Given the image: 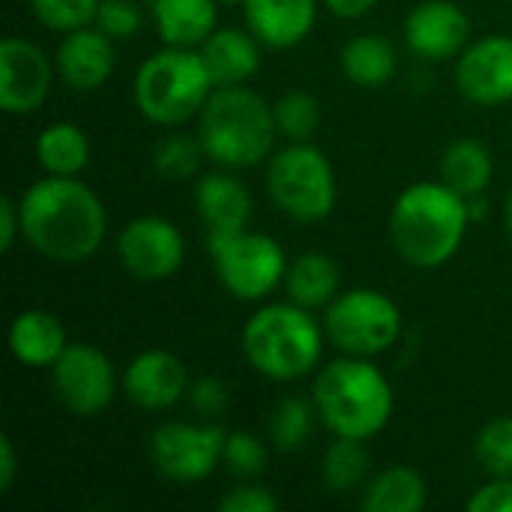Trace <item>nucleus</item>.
<instances>
[{
    "label": "nucleus",
    "instance_id": "nucleus-16",
    "mask_svg": "<svg viewBox=\"0 0 512 512\" xmlns=\"http://www.w3.org/2000/svg\"><path fill=\"white\" fill-rule=\"evenodd\" d=\"M189 387L186 363L165 348L141 351L123 369V393L141 411H168L189 396Z\"/></svg>",
    "mask_w": 512,
    "mask_h": 512
},
{
    "label": "nucleus",
    "instance_id": "nucleus-2",
    "mask_svg": "<svg viewBox=\"0 0 512 512\" xmlns=\"http://www.w3.org/2000/svg\"><path fill=\"white\" fill-rule=\"evenodd\" d=\"M471 204L444 180H420L399 192L390 210V243L396 255L417 267H444L459 249L471 225Z\"/></svg>",
    "mask_w": 512,
    "mask_h": 512
},
{
    "label": "nucleus",
    "instance_id": "nucleus-26",
    "mask_svg": "<svg viewBox=\"0 0 512 512\" xmlns=\"http://www.w3.org/2000/svg\"><path fill=\"white\" fill-rule=\"evenodd\" d=\"M339 63H342V72L351 84L366 87V90H378L396 75L399 57H396V48L387 36L360 33V36L345 42Z\"/></svg>",
    "mask_w": 512,
    "mask_h": 512
},
{
    "label": "nucleus",
    "instance_id": "nucleus-33",
    "mask_svg": "<svg viewBox=\"0 0 512 512\" xmlns=\"http://www.w3.org/2000/svg\"><path fill=\"white\" fill-rule=\"evenodd\" d=\"M30 9L42 27L69 33L96 21L99 0H30Z\"/></svg>",
    "mask_w": 512,
    "mask_h": 512
},
{
    "label": "nucleus",
    "instance_id": "nucleus-39",
    "mask_svg": "<svg viewBox=\"0 0 512 512\" xmlns=\"http://www.w3.org/2000/svg\"><path fill=\"white\" fill-rule=\"evenodd\" d=\"M21 237V210H18V198L3 195L0 198V249L9 252L15 246V240Z\"/></svg>",
    "mask_w": 512,
    "mask_h": 512
},
{
    "label": "nucleus",
    "instance_id": "nucleus-9",
    "mask_svg": "<svg viewBox=\"0 0 512 512\" xmlns=\"http://www.w3.org/2000/svg\"><path fill=\"white\" fill-rule=\"evenodd\" d=\"M324 333L342 354L372 360L399 342L402 312L378 288H351L327 306Z\"/></svg>",
    "mask_w": 512,
    "mask_h": 512
},
{
    "label": "nucleus",
    "instance_id": "nucleus-41",
    "mask_svg": "<svg viewBox=\"0 0 512 512\" xmlns=\"http://www.w3.org/2000/svg\"><path fill=\"white\" fill-rule=\"evenodd\" d=\"M336 18H345V21H354V18H363V15H369L375 6H378V0H321Z\"/></svg>",
    "mask_w": 512,
    "mask_h": 512
},
{
    "label": "nucleus",
    "instance_id": "nucleus-25",
    "mask_svg": "<svg viewBox=\"0 0 512 512\" xmlns=\"http://www.w3.org/2000/svg\"><path fill=\"white\" fill-rule=\"evenodd\" d=\"M429 501V486L420 471L408 465H393L375 474L360 498L366 512H420Z\"/></svg>",
    "mask_w": 512,
    "mask_h": 512
},
{
    "label": "nucleus",
    "instance_id": "nucleus-11",
    "mask_svg": "<svg viewBox=\"0 0 512 512\" xmlns=\"http://www.w3.org/2000/svg\"><path fill=\"white\" fill-rule=\"evenodd\" d=\"M51 387L66 411L78 417H93L114 402L117 369L96 345L69 342L60 360L51 366Z\"/></svg>",
    "mask_w": 512,
    "mask_h": 512
},
{
    "label": "nucleus",
    "instance_id": "nucleus-19",
    "mask_svg": "<svg viewBox=\"0 0 512 512\" xmlns=\"http://www.w3.org/2000/svg\"><path fill=\"white\" fill-rule=\"evenodd\" d=\"M321 0H246V27L258 36L264 48H294L300 45L315 21Z\"/></svg>",
    "mask_w": 512,
    "mask_h": 512
},
{
    "label": "nucleus",
    "instance_id": "nucleus-42",
    "mask_svg": "<svg viewBox=\"0 0 512 512\" xmlns=\"http://www.w3.org/2000/svg\"><path fill=\"white\" fill-rule=\"evenodd\" d=\"M507 228H510V237H512V189H510V198H507Z\"/></svg>",
    "mask_w": 512,
    "mask_h": 512
},
{
    "label": "nucleus",
    "instance_id": "nucleus-4",
    "mask_svg": "<svg viewBox=\"0 0 512 512\" xmlns=\"http://www.w3.org/2000/svg\"><path fill=\"white\" fill-rule=\"evenodd\" d=\"M324 324L297 303H267L249 315L240 345L249 366L279 384L312 375L324 351Z\"/></svg>",
    "mask_w": 512,
    "mask_h": 512
},
{
    "label": "nucleus",
    "instance_id": "nucleus-18",
    "mask_svg": "<svg viewBox=\"0 0 512 512\" xmlns=\"http://www.w3.org/2000/svg\"><path fill=\"white\" fill-rule=\"evenodd\" d=\"M195 213L207 228V237H225L249 228L252 195L243 180L228 171L204 174L195 183Z\"/></svg>",
    "mask_w": 512,
    "mask_h": 512
},
{
    "label": "nucleus",
    "instance_id": "nucleus-23",
    "mask_svg": "<svg viewBox=\"0 0 512 512\" xmlns=\"http://www.w3.org/2000/svg\"><path fill=\"white\" fill-rule=\"evenodd\" d=\"M288 300L303 309H327L339 294V264L324 252H303L285 273Z\"/></svg>",
    "mask_w": 512,
    "mask_h": 512
},
{
    "label": "nucleus",
    "instance_id": "nucleus-21",
    "mask_svg": "<svg viewBox=\"0 0 512 512\" xmlns=\"http://www.w3.org/2000/svg\"><path fill=\"white\" fill-rule=\"evenodd\" d=\"M69 348L63 321L45 309H24L9 324V354L30 369H51Z\"/></svg>",
    "mask_w": 512,
    "mask_h": 512
},
{
    "label": "nucleus",
    "instance_id": "nucleus-14",
    "mask_svg": "<svg viewBox=\"0 0 512 512\" xmlns=\"http://www.w3.org/2000/svg\"><path fill=\"white\" fill-rule=\"evenodd\" d=\"M456 87L474 105L512 102V36L492 33L468 42L456 57Z\"/></svg>",
    "mask_w": 512,
    "mask_h": 512
},
{
    "label": "nucleus",
    "instance_id": "nucleus-8",
    "mask_svg": "<svg viewBox=\"0 0 512 512\" xmlns=\"http://www.w3.org/2000/svg\"><path fill=\"white\" fill-rule=\"evenodd\" d=\"M207 249L216 279L231 297L243 303H258L270 297L279 285H285L288 258L279 240H273L270 234L243 228L237 234L207 237Z\"/></svg>",
    "mask_w": 512,
    "mask_h": 512
},
{
    "label": "nucleus",
    "instance_id": "nucleus-28",
    "mask_svg": "<svg viewBox=\"0 0 512 512\" xmlns=\"http://www.w3.org/2000/svg\"><path fill=\"white\" fill-rule=\"evenodd\" d=\"M372 471L369 450L360 438H339L327 447L324 462H321V477L324 486L336 495H351L357 489H366Z\"/></svg>",
    "mask_w": 512,
    "mask_h": 512
},
{
    "label": "nucleus",
    "instance_id": "nucleus-31",
    "mask_svg": "<svg viewBox=\"0 0 512 512\" xmlns=\"http://www.w3.org/2000/svg\"><path fill=\"white\" fill-rule=\"evenodd\" d=\"M474 456L489 477H512V414L492 417L477 432Z\"/></svg>",
    "mask_w": 512,
    "mask_h": 512
},
{
    "label": "nucleus",
    "instance_id": "nucleus-29",
    "mask_svg": "<svg viewBox=\"0 0 512 512\" xmlns=\"http://www.w3.org/2000/svg\"><path fill=\"white\" fill-rule=\"evenodd\" d=\"M315 417H318L315 402H306L300 396L282 399L270 414V441L276 444V450L282 453L300 450L315 429Z\"/></svg>",
    "mask_w": 512,
    "mask_h": 512
},
{
    "label": "nucleus",
    "instance_id": "nucleus-10",
    "mask_svg": "<svg viewBox=\"0 0 512 512\" xmlns=\"http://www.w3.org/2000/svg\"><path fill=\"white\" fill-rule=\"evenodd\" d=\"M225 435L216 423H162L147 444L159 477L171 483H201L222 462Z\"/></svg>",
    "mask_w": 512,
    "mask_h": 512
},
{
    "label": "nucleus",
    "instance_id": "nucleus-6",
    "mask_svg": "<svg viewBox=\"0 0 512 512\" xmlns=\"http://www.w3.org/2000/svg\"><path fill=\"white\" fill-rule=\"evenodd\" d=\"M216 84L198 48L162 45L135 72V108L156 126H186L213 96Z\"/></svg>",
    "mask_w": 512,
    "mask_h": 512
},
{
    "label": "nucleus",
    "instance_id": "nucleus-36",
    "mask_svg": "<svg viewBox=\"0 0 512 512\" xmlns=\"http://www.w3.org/2000/svg\"><path fill=\"white\" fill-rule=\"evenodd\" d=\"M219 510L222 512H276L279 510V498L258 486V483H246V486H237L231 489L222 501H219Z\"/></svg>",
    "mask_w": 512,
    "mask_h": 512
},
{
    "label": "nucleus",
    "instance_id": "nucleus-24",
    "mask_svg": "<svg viewBox=\"0 0 512 512\" xmlns=\"http://www.w3.org/2000/svg\"><path fill=\"white\" fill-rule=\"evenodd\" d=\"M36 162L45 174L54 177H78L90 162V138L72 120L48 123L33 144Z\"/></svg>",
    "mask_w": 512,
    "mask_h": 512
},
{
    "label": "nucleus",
    "instance_id": "nucleus-43",
    "mask_svg": "<svg viewBox=\"0 0 512 512\" xmlns=\"http://www.w3.org/2000/svg\"><path fill=\"white\" fill-rule=\"evenodd\" d=\"M246 0H219V6H243Z\"/></svg>",
    "mask_w": 512,
    "mask_h": 512
},
{
    "label": "nucleus",
    "instance_id": "nucleus-3",
    "mask_svg": "<svg viewBox=\"0 0 512 512\" xmlns=\"http://www.w3.org/2000/svg\"><path fill=\"white\" fill-rule=\"evenodd\" d=\"M312 402L318 420L339 438L369 441L387 429L393 417L390 378L369 360L342 354L315 375Z\"/></svg>",
    "mask_w": 512,
    "mask_h": 512
},
{
    "label": "nucleus",
    "instance_id": "nucleus-38",
    "mask_svg": "<svg viewBox=\"0 0 512 512\" xmlns=\"http://www.w3.org/2000/svg\"><path fill=\"white\" fill-rule=\"evenodd\" d=\"M468 512H512V477H492L486 486L474 489Z\"/></svg>",
    "mask_w": 512,
    "mask_h": 512
},
{
    "label": "nucleus",
    "instance_id": "nucleus-12",
    "mask_svg": "<svg viewBox=\"0 0 512 512\" xmlns=\"http://www.w3.org/2000/svg\"><path fill=\"white\" fill-rule=\"evenodd\" d=\"M117 258L138 282H165L186 261V240L165 216H135L117 237Z\"/></svg>",
    "mask_w": 512,
    "mask_h": 512
},
{
    "label": "nucleus",
    "instance_id": "nucleus-13",
    "mask_svg": "<svg viewBox=\"0 0 512 512\" xmlns=\"http://www.w3.org/2000/svg\"><path fill=\"white\" fill-rule=\"evenodd\" d=\"M54 69L36 42L6 36L0 42V111L12 117L39 111L51 93Z\"/></svg>",
    "mask_w": 512,
    "mask_h": 512
},
{
    "label": "nucleus",
    "instance_id": "nucleus-40",
    "mask_svg": "<svg viewBox=\"0 0 512 512\" xmlns=\"http://www.w3.org/2000/svg\"><path fill=\"white\" fill-rule=\"evenodd\" d=\"M18 477V453L9 435L0 438V492H9Z\"/></svg>",
    "mask_w": 512,
    "mask_h": 512
},
{
    "label": "nucleus",
    "instance_id": "nucleus-22",
    "mask_svg": "<svg viewBox=\"0 0 512 512\" xmlns=\"http://www.w3.org/2000/svg\"><path fill=\"white\" fill-rule=\"evenodd\" d=\"M219 0H150V15L162 45L198 48L219 21Z\"/></svg>",
    "mask_w": 512,
    "mask_h": 512
},
{
    "label": "nucleus",
    "instance_id": "nucleus-27",
    "mask_svg": "<svg viewBox=\"0 0 512 512\" xmlns=\"http://www.w3.org/2000/svg\"><path fill=\"white\" fill-rule=\"evenodd\" d=\"M492 177H495L492 150L477 138H459L441 156V180L465 198L483 195Z\"/></svg>",
    "mask_w": 512,
    "mask_h": 512
},
{
    "label": "nucleus",
    "instance_id": "nucleus-34",
    "mask_svg": "<svg viewBox=\"0 0 512 512\" xmlns=\"http://www.w3.org/2000/svg\"><path fill=\"white\" fill-rule=\"evenodd\" d=\"M222 462L234 477L252 480V477H261L267 468V447L252 432H228L225 447H222Z\"/></svg>",
    "mask_w": 512,
    "mask_h": 512
},
{
    "label": "nucleus",
    "instance_id": "nucleus-1",
    "mask_svg": "<svg viewBox=\"0 0 512 512\" xmlns=\"http://www.w3.org/2000/svg\"><path fill=\"white\" fill-rule=\"evenodd\" d=\"M21 237L57 264H78L99 252L108 234L102 198L78 177H42L18 198Z\"/></svg>",
    "mask_w": 512,
    "mask_h": 512
},
{
    "label": "nucleus",
    "instance_id": "nucleus-37",
    "mask_svg": "<svg viewBox=\"0 0 512 512\" xmlns=\"http://www.w3.org/2000/svg\"><path fill=\"white\" fill-rule=\"evenodd\" d=\"M189 402H192V408L201 414V417H219L225 408H228V387H225V381H219V378H198V381H192V387H189Z\"/></svg>",
    "mask_w": 512,
    "mask_h": 512
},
{
    "label": "nucleus",
    "instance_id": "nucleus-17",
    "mask_svg": "<svg viewBox=\"0 0 512 512\" xmlns=\"http://www.w3.org/2000/svg\"><path fill=\"white\" fill-rule=\"evenodd\" d=\"M114 63H117L114 39L108 33H102L96 24L63 33L57 54H54L57 75L72 90H81V93L99 90L111 78Z\"/></svg>",
    "mask_w": 512,
    "mask_h": 512
},
{
    "label": "nucleus",
    "instance_id": "nucleus-30",
    "mask_svg": "<svg viewBox=\"0 0 512 512\" xmlns=\"http://www.w3.org/2000/svg\"><path fill=\"white\" fill-rule=\"evenodd\" d=\"M273 120L285 141H312L321 123V105L306 90H288L273 102Z\"/></svg>",
    "mask_w": 512,
    "mask_h": 512
},
{
    "label": "nucleus",
    "instance_id": "nucleus-35",
    "mask_svg": "<svg viewBox=\"0 0 512 512\" xmlns=\"http://www.w3.org/2000/svg\"><path fill=\"white\" fill-rule=\"evenodd\" d=\"M102 33H108L114 42L138 36L144 27V12L135 0H99V12L93 21Z\"/></svg>",
    "mask_w": 512,
    "mask_h": 512
},
{
    "label": "nucleus",
    "instance_id": "nucleus-20",
    "mask_svg": "<svg viewBox=\"0 0 512 512\" xmlns=\"http://www.w3.org/2000/svg\"><path fill=\"white\" fill-rule=\"evenodd\" d=\"M198 51H201L216 87L246 84L261 66V42L249 27L246 30H240V27H216L198 45Z\"/></svg>",
    "mask_w": 512,
    "mask_h": 512
},
{
    "label": "nucleus",
    "instance_id": "nucleus-15",
    "mask_svg": "<svg viewBox=\"0 0 512 512\" xmlns=\"http://www.w3.org/2000/svg\"><path fill=\"white\" fill-rule=\"evenodd\" d=\"M408 48L432 63L459 57L471 39V18L453 0H423L402 24Z\"/></svg>",
    "mask_w": 512,
    "mask_h": 512
},
{
    "label": "nucleus",
    "instance_id": "nucleus-7",
    "mask_svg": "<svg viewBox=\"0 0 512 512\" xmlns=\"http://www.w3.org/2000/svg\"><path fill=\"white\" fill-rule=\"evenodd\" d=\"M264 183L273 207L294 222H321L336 207L333 162L312 141H288L270 153Z\"/></svg>",
    "mask_w": 512,
    "mask_h": 512
},
{
    "label": "nucleus",
    "instance_id": "nucleus-32",
    "mask_svg": "<svg viewBox=\"0 0 512 512\" xmlns=\"http://www.w3.org/2000/svg\"><path fill=\"white\" fill-rule=\"evenodd\" d=\"M201 156H207L204 147H201V138L168 135L153 150V168L165 180H189L198 171Z\"/></svg>",
    "mask_w": 512,
    "mask_h": 512
},
{
    "label": "nucleus",
    "instance_id": "nucleus-5",
    "mask_svg": "<svg viewBox=\"0 0 512 512\" xmlns=\"http://www.w3.org/2000/svg\"><path fill=\"white\" fill-rule=\"evenodd\" d=\"M273 102L246 84L216 87L198 114V138L204 153L222 168H255L273 153L276 141Z\"/></svg>",
    "mask_w": 512,
    "mask_h": 512
}]
</instances>
